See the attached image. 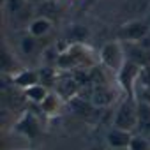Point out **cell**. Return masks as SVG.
<instances>
[{"mask_svg":"<svg viewBox=\"0 0 150 150\" xmlns=\"http://www.w3.org/2000/svg\"><path fill=\"white\" fill-rule=\"evenodd\" d=\"M20 46H21V51H23L25 55H30V53L35 50V37L30 35V34H27V35L21 39Z\"/></svg>","mask_w":150,"mask_h":150,"instance_id":"cell-16","label":"cell"},{"mask_svg":"<svg viewBox=\"0 0 150 150\" xmlns=\"http://www.w3.org/2000/svg\"><path fill=\"white\" fill-rule=\"evenodd\" d=\"M87 35H88V32H87L85 27H81V25H74V27H71V37L74 39V42H83Z\"/></svg>","mask_w":150,"mask_h":150,"instance_id":"cell-17","label":"cell"},{"mask_svg":"<svg viewBox=\"0 0 150 150\" xmlns=\"http://www.w3.org/2000/svg\"><path fill=\"white\" fill-rule=\"evenodd\" d=\"M64 97L55 90V92H50L48 96H46V99L39 104L41 106V110H42V113L46 115V117H57V115H60V110H62V106H64Z\"/></svg>","mask_w":150,"mask_h":150,"instance_id":"cell-8","label":"cell"},{"mask_svg":"<svg viewBox=\"0 0 150 150\" xmlns=\"http://www.w3.org/2000/svg\"><path fill=\"white\" fill-rule=\"evenodd\" d=\"M13 83H14L16 87H20L21 90H25V88H28V87H32V85L41 83V76H39L37 71L23 69V71H18V72L14 74Z\"/></svg>","mask_w":150,"mask_h":150,"instance_id":"cell-10","label":"cell"},{"mask_svg":"<svg viewBox=\"0 0 150 150\" xmlns=\"http://www.w3.org/2000/svg\"><path fill=\"white\" fill-rule=\"evenodd\" d=\"M99 62V53L96 55L92 48L83 42H71L57 57V67L60 71H87Z\"/></svg>","mask_w":150,"mask_h":150,"instance_id":"cell-1","label":"cell"},{"mask_svg":"<svg viewBox=\"0 0 150 150\" xmlns=\"http://www.w3.org/2000/svg\"><path fill=\"white\" fill-rule=\"evenodd\" d=\"M80 81H76L74 78H65V80H58L57 81V92L65 99V101H69V99H74V96H76V92L80 90Z\"/></svg>","mask_w":150,"mask_h":150,"instance_id":"cell-11","label":"cell"},{"mask_svg":"<svg viewBox=\"0 0 150 150\" xmlns=\"http://www.w3.org/2000/svg\"><path fill=\"white\" fill-rule=\"evenodd\" d=\"M132 136H134L132 131H125V129H120V127H115L113 125V129H110L106 132V138L104 139H106V145L110 148L122 150V148H127L129 146Z\"/></svg>","mask_w":150,"mask_h":150,"instance_id":"cell-6","label":"cell"},{"mask_svg":"<svg viewBox=\"0 0 150 150\" xmlns=\"http://www.w3.org/2000/svg\"><path fill=\"white\" fill-rule=\"evenodd\" d=\"M138 129L150 132V101L138 99Z\"/></svg>","mask_w":150,"mask_h":150,"instance_id":"cell-13","label":"cell"},{"mask_svg":"<svg viewBox=\"0 0 150 150\" xmlns=\"http://www.w3.org/2000/svg\"><path fill=\"white\" fill-rule=\"evenodd\" d=\"M113 125L132 132L138 129V99L127 96L124 101H120L113 117Z\"/></svg>","mask_w":150,"mask_h":150,"instance_id":"cell-3","label":"cell"},{"mask_svg":"<svg viewBox=\"0 0 150 150\" xmlns=\"http://www.w3.org/2000/svg\"><path fill=\"white\" fill-rule=\"evenodd\" d=\"M138 44H139L141 48H145L146 51H150V32H148V34H146V35H145L139 42H138Z\"/></svg>","mask_w":150,"mask_h":150,"instance_id":"cell-18","label":"cell"},{"mask_svg":"<svg viewBox=\"0 0 150 150\" xmlns=\"http://www.w3.org/2000/svg\"><path fill=\"white\" fill-rule=\"evenodd\" d=\"M97 2H99V0H85V6L90 7V6H94V4H97Z\"/></svg>","mask_w":150,"mask_h":150,"instance_id":"cell-19","label":"cell"},{"mask_svg":"<svg viewBox=\"0 0 150 150\" xmlns=\"http://www.w3.org/2000/svg\"><path fill=\"white\" fill-rule=\"evenodd\" d=\"M124 48H125L127 60L136 62L141 67H145V65L150 64V51H146L145 48H141L138 42H124Z\"/></svg>","mask_w":150,"mask_h":150,"instance_id":"cell-7","label":"cell"},{"mask_svg":"<svg viewBox=\"0 0 150 150\" xmlns=\"http://www.w3.org/2000/svg\"><path fill=\"white\" fill-rule=\"evenodd\" d=\"M127 150H150V139L143 134H134Z\"/></svg>","mask_w":150,"mask_h":150,"instance_id":"cell-15","label":"cell"},{"mask_svg":"<svg viewBox=\"0 0 150 150\" xmlns=\"http://www.w3.org/2000/svg\"><path fill=\"white\" fill-rule=\"evenodd\" d=\"M87 150H106L104 146H99V145H94V146H90V148H87Z\"/></svg>","mask_w":150,"mask_h":150,"instance_id":"cell-20","label":"cell"},{"mask_svg":"<svg viewBox=\"0 0 150 150\" xmlns=\"http://www.w3.org/2000/svg\"><path fill=\"white\" fill-rule=\"evenodd\" d=\"M141 69L143 67L139 64L127 60L125 65L122 67V71L118 74H115V78H117L120 88L129 97H134V99H136V90H138V81H139V76H141Z\"/></svg>","mask_w":150,"mask_h":150,"instance_id":"cell-4","label":"cell"},{"mask_svg":"<svg viewBox=\"0 0 150 150\" xmlns=\"http://www.w3.org/2000/svg\"><path fill=\"white\" fill-rule=\"evenodd\" d=\"M23 94H25V97H27L28 101H32V103H35V104H41V103L46 99V96L50 94V90H48L42 83H37V85H32V87L25 88Z\"/></svg>","mask_w":150,"mask_h":150,"instance_id":"cell-14","label":"cell"},{"mask_svg":"<svg viewBox=\"0 0 150 150\" xmlns=\"http://www.w3.org/2000/svg\"><path fill=\"white\" fill-rule=\"evenodd\" d=\"M125 62H127L125 48H124V42L118 39L108 41L99 50V64H103L113 74H118L122 71V67L125 65Z\"/></svg>","mask_w":150,"mask_h":150,"instance_id":"cell-2","label":"cell"},{"mask_svg":"<svg viewBox=\"0 0 150 150\" xmlns=\"http://www.w3.org/2000/svg\"><path fill=\"white\" fill-rule=\"evenodd\" d=\"M51 28H53L51 20H48V18H35V20H32L30 25H28V34L37 39V37H42V35L50 34Z\"/></svg>","mask_w":150,"mask_h":150,"instance_id":"cell-12","label":"cell"},{"mask_svg":"<svg viewBox=\"0 0 150 150\" xmlns=\"http://www.w3.org/2000/svg\"><path fill=\"white\" fill-rule=\"evenodd\" d=\"M150 32V25L145 20H131L118 28V41L122 42H139Z\"/></svg>","mask_w":150,"mask_h":150,"instance_id":"cell-5","label":"cell"},{"mask_svg":"<svg viewBox=\"0 0 150 150\" xmlns=\"http://www.w3.org/2000/svg\"><path fill=\"white\" fill-rule=\"evenodd\" d=\"M115 101H117L115 88H111V87H108V85H103V83L94 90L92 99H90V103H92L94 106H110V104H113Z\"/></svg>","mask_w":150,"mask_h":150,"instance_id":"cell-9","label":"cell"}]
</instances>
